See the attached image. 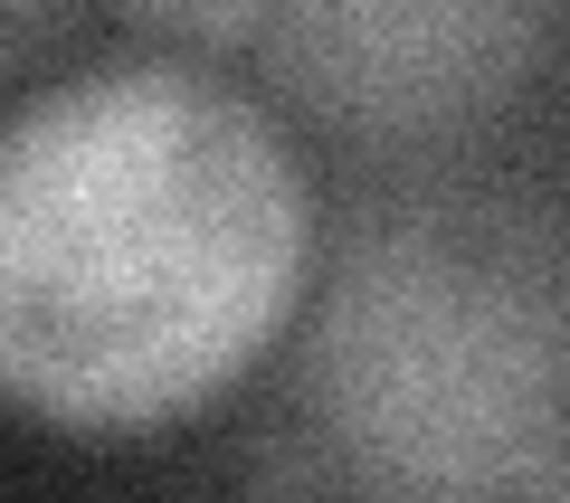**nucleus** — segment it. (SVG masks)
I'll list each match as a JSON object with an SVG mask.
<instances>
[{
    "mask_svg": "<svg viewBox=\"0 0 570 503\" xmlns=\"http://www.w3.org/2000/svg\"><path fill=\"white\" fill-rule=\"evenodd\" d=\"M314 285L305 152L238 77L124 48L0 115V400L134 437L228 400Z\"/></svg>",
    "mask_w": 570,
    "mask_h": 503,
    "instance_id": "obj_1",
    "label": "nucleus"
},
{
    "mask_svg": "<svg viewBox=\"0 0 570 503\" xmlns=\"http://www.w3.org/2000/svg\"><path fill=\"white\" fill-rule=\"evenodd\" d=\"M295 418L362 503H532L570 446V314L523 219L371 209L305 323Z\"/></svg>",
    "mask_w": 570,
    "mask_h": 503,
    "instance_id": "obj_2",
    "label": "nucleus"
},
{
    "mask_svg": "<svg viewBox=\"0 0 570 503\" xmlns=\"http://www.w3.org/2000/svg\"><path fill=\"white\" fill-rule=\"evenodd\" d=\"M542 10H485V0H428V10H266L257 58L285 105L352 142H428L466 134L542 67Z\"/></svg>",
    "mask_w": 570,
    "mask_h": 503,
    "instance_id": "obj_3",
    "label": "nucleus"
},
{
    "mask_svg": "<svg viewBox=\"0 0 570 503\" xmlns=\"http://www.w3.org/2000/svg\"><path fill=\"white\" fill-rule=\"evenodd\" d=\"M561 503H570V494H561Z\"/></svg>",
    "mask_w": 570,
    "mask_h": 503,
    "instance_id": "obj_4",
    "label": "nucleus"
}]
</instances>
